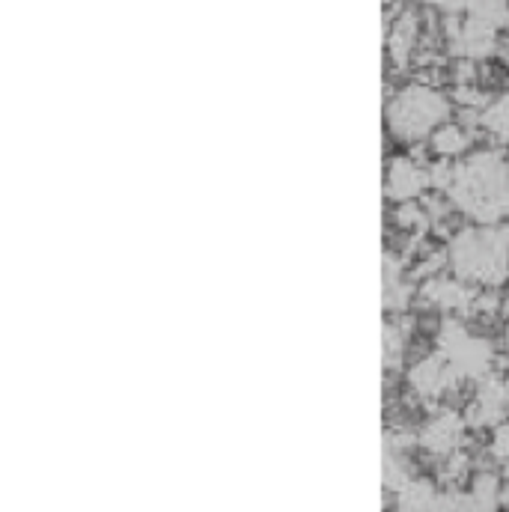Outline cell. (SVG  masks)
I'll return each instance as SVG.
<instances>
[{"label":"cell","mask_w":509,"mask_h":512,"mask_svg":"<svg viewBox=\"0 0 509 512\" xmlns=\"http://www.w3.org/2000/svg\"><path fill=\"white\" fill-rule=\"evenodd\" d=\"M450 209L465 218L495 227L509 218V158L498 149H477L456 164L453 185L447 188Z\"/></svg>","instance_id":"obj_1"},{"label":"cell","mask_w":509,"mask_h":512,"mask_svg":"<svg viewBox=\"0 0 509 512\" xmlns=\"http://www.w3.org/2000/svg\"><path fill=\"white\" fill-rule=\"evenodd\" d=\"M447 262L453 274L471 286H498L509 277V227H468L450 242Z\"/></svg>","instance_id":"obj_2"},{"label":"cell","mask_w":509,"mask_h":512,"mask_svg":"<svg viewBox=\"0 0 509 512\" xmlns=\"http://www.w3.org/2000/svg\"><path fill=\"white\" fill-rule=\"evenodd\" d=\"M384 123L402 143L426 140L444 123H450V99L432 84H408L387 99Z\"/></svg>","instance_id":"obj_3"},{"label":"cell","mask_w":509,"mask_h":512,"mask_svg":"<svg viewBox=\"0 0 509 512\" xmlns=\"http://www.w3.org/2000/svg\"><path fill=\"white\" fill-rule=\"evenodd\" d=\"M435 352L456 370L459 379H486L495 367V346L450 316L435 334Z\"/></svg>","instance_id":"obj_4"},{"label":"cell","mask_w":509,"mask_h":512,"mask_svg":"<svg viewBox=\"0 0 509 512\" xmlns=\"http://www.w3.org/2000/svg\"><path fill=\"white\" fill-rule=\"evenodd\" d=\"M447 27V42H450V54L459 57V60H468V63H480V60H489L495 51H498V27L474 18V15H447L444 21Z\"/></svg>","instance_id":"obj_5"},{"label":"cell","mask_w":509,"mask_h":512,"mask_svg":"<svg viewBox=\"0 0 509 512\" xmlns=\"http://www.w3.org/2000/svg\"><path fill=\"white\" fill-rule=\"evenodd\" d=\"M477 298L480 292L471 283L459 280L456 274L453 277L435 274V277H426L420 286V301L444 313H471L477 307Z\"/></svg>","instance_id":"obj_6"},{"label":"cell","mask_w":509,"mask_h":512,"mask_svg":"<svg viewBox=\"0 0 509 512\" xmlns=\"http://www.w3.org/2000/svg\"><path fill=\"white\" fill-rule=\"evenodd\" d=\"M456 370L441 358V355H429V358H420L408 367L405 373V382H408V390L417 396V399H441L444 393L453 390L456 384Z\"/></svg>","instance_id":"obj_7"},{"label":"cell","mask_w":509,"mask_h":512,"mask_svg":"<svg viewBox=\"0 0 509 512\" xmlns=\"http://www.w3.org/2000/svg\"><path fill=\"white\" fill-rule=\"evenodd\" d=\"M465 438V420L453 411H441L432 420H426L417 432V444L435 456V459H450L459 453Z\"/></svg>","instance_id":"obj_8"},{"label":"cell","mask_w":509,"mask_h":512,"mask_svg":"<svg viewBox=\"0 0 509 512\" xmlns=\"http://www.w3.org/2000/svg\"><path fill=\"white\" fill-rule=\"evenodd\" d=\"M426 188H429V170L426 167H420L408 155L390 158L387 173H384V194H387L390 203L405 206V203L417 200Z\"/></svg>","instance_id":"obj_9"},{"label":"cell","mask_w":509,"mask_h":512,"mask_svg":"<svg viewBox=\"0 0 509 512\" xmlns=\"http://www.w3.org/2000/svg\"><path fill=\"white\" fill-rule=\"evenodd\" d=\"M509 411V379H495V376H486L480 382L477 390V399L468 405V414H465V423L468 426H495V423H504V414Z\"/></svg>","instance_id":"obj_10"},{"label":"cell","mask_w":509,"mask_h":512,"mask_svg":"<svg viewBox=\"0 0 509 512\" xmlns=\"http://www.w3.org/2000/svg\"><path fill=\"white\" fill-rule=\"evenodd\" d=\"M420 45V15L417 9H405L396 15V21L387 30V60L393 69H408L414 60V51Z\"/></svg>","instance_id":"obj_11"},{"label":"cell","mask_w":509,"mask_h":512,"mask_svg":"<svg viewBox=\"0 0 509 512\" xmlns=\"http://www.w3.org/2000/svg\"><path fill=\"white\" fill-rule=\"evenodd\" d=\"M444 492L429 480H408L396 492V512H441Z\"/></svg>","instance_id":"obj_12"},{"label":"cell","mask_w":509,"mask_h":512,"mask_svg":"<svg viewBox=\"0 0 509 512\" xmlns=\"http://www.w3.org/2000/svg\"><path fill=\"white\" fill-rule=\"evenodd\" d=\"M429 146L438 158H459L471 149V131L462 123H444L429 137Z\"/></svg>","instance_id":"obj_13"},{"label":"cell","mask_w":509,"mask_h":512,"mask_svg":"<svg viewBox=\"0 0 509 512\" xmlns=\"http://www.w3.org/2000/svg\"><path fill=\"white\" fill-rule=\"evenodd\" d=\"M480 126L495 134L501 143H509V90L489 102V108L480 114Z\"/></svg>","instance_id":"obj_14"},{"label":"cell","mask_w":509,"mask_h":512,"mask_svg":"<svg viewBox=\"0 0 509 512\" xmlns=\"http://www.w3.org/2000/svg\"><path fill=\"white\" fill-rule=\"evenodd\" d=\"M405 340H408V331L399 325V322H387L384 325V367L393 370L405 352Z\"/></svg>","instance_id":"obj_15"},{"label":"cell","mask_w":509,"mask_h":512,"mask_svg":"<svg viewBox=\"0 0 509 512\" xmlns=\"http://www.w3.org/2000/svg\"><path fill=\"white\" fill-rule=\"evenodd\" d=\"M426 6H435V9H441L444 15H468L474 6H480L483 0H423Z\"/></svg>","instance_id":"obj_16"},{"label":"cell","mask_w":509,"mask_h":512,"mask_svg":"<svg viewBox=\"0 0 509 512\" xmlns=\"http://www.w3.org/2000/svg\"><path fill=\"white\" fill-rule=\"evenodd\" d=\"M492 453H495L501 462H509V420L507 423H498L495 438H492Z\"/></svg>","instance_id":"obj_17"},{"label":"cell","mask_w":509,"mask_h":512,"mask_svg":"<svg viewBox=\"0 0 509 512\" xmlns=\"http://www.w3.org/2000/svg\"><path fill=\"white\" fill-rule=\"evenodd\" d=\"M501 507H504V510H509V483H504V486H501Z\"/></svg>","instance_id":"obj_18"},{"label":"cell","mask_w":509,"mask_h":512,"mask_svg":"<svg viewBox=\"0 0 509 512\" xmlns=\"http://www.w3.org/2000/svg\"><path fill=\"white\" fill-rule=\"evenodd\" d=\"M393 3H396V0H384V6H393Z\"/></svg>","instance_id":"obj_19"},{"label":"cell","mask_w":509,"mask_h":512,"mask_svg":"<svg viewBox=\"0 0 509 512\" xmlns=\"http://www.w3.org/2000/svg\"><path fill=\"white\" fill-rule=\"evenodd\" d=\"M507 346H509V328H507Z\"/></svg>","instance_id":"obj_20"},{"label":"cell","mask_w":509,"mask_h":512,"mask_svg":"<svg viewBox=\"0 0 509 512\" xmlns=\"http://www.w3.org/2000/svg\"><path fill=\"white\" fill-rule=\"evenodd\" d=\"M507 316H509V298H507Z\"/></svg>","instance_id":"obj_21"}]
</instances>
